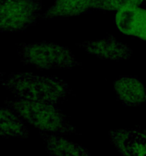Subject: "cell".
<instances>
[{
    "label": "cell",
    "mask_w": 146,
    "mask_h": 156,
    "mask_svg": "<svg viewBox=\"0 0 146 156\" xmlns=\"http://www.w3.org/2000/svg\"><path fill=\"white\" fill-rule=\"evenodd\" d=\"M1 85L16 98L59 105L72 94V89L56 76H43L32 73H1Z\"/></svg>",
    "instance_id": "cell-1"
},
{
    "label": "cell",
    "mask_w": 146,
    "mask_h": 156,
    "mask_svg": "<svg viewBox=\"0 0 146 156\" xmlns=\"http://www.w3.org/2000/svg\"><path fill=\"white\" fill-rule=\"evenodd\" d=\"M4 103L24 121L41 132L59 136L78 134L75 128L68 121L67 116L56 105L18 98L7 99Z\"/></svg>",
    "instance_id": "cell-2"
},
{
    "label": "cell",
    "mask_w": 146,
    "mask_h": 156,
    "mask_svg": "<svg viewBox=\"0 0 146 156\" xmlns=\"http://www.w3.org/2000/svg\"><path fill=\"white\" fill-rule=\"evenodd\" d=\"M17 52L21 63L39 69H71L82 66L71 50L53 42L20 43Z\"/></svg>",
    "instance_id": "cell-3"
},
{
    "label": "cell",
    "mask_w": 146,
    "mask_h": 156,
    "mask_svg": "<svg viewBox=\"0 0 146 156\" xmlns=\"http://www.w3.org/2000/svg\"><path fill=\"white\" fill-rule=\"evenodd\" d=\"M42 7V0H2L0 2V32H20L35 25Z\"/></svg>",
    "instance_id": "cell-4"
},
{
    "label": "cell",
    "mask_w": 146,
    "mask_h": 156,
    "mask_svg": "<svg viewBox=\"0 0 146 156\" xmlns=\"http://www.w3.org/2000/svg\"><path fill=\"white\" fill-rule=\"evenodd\" d=\"M75 45L89 54L105 60H127L132 55V49L119 41L113 35H108L103 39L78 43Z\"/></svg>",
    "instance_id": "cell-5"
},
{
    "label": "cell",
    "mask_w": 146,
    "mask_h": 156,
    "mask_svg": "<svg viewBox=\"0 0 146 156\" xmlns=\"http://www.w3.org/2000/svg\"><path fill=\"white\" fill-rule=\"evenodd\" d=\"M110 143L121 155H146V130L118 129L109 132Z\"/></svg>",
    "instance_id": "cell-6"
},
{
    "label": "cell",
    "mask_w": 146,
    "mask_h": 156,
    "mask_svg": "<svg viewBox=\"0 0 146 156\" xmlns=\"http://www.w3.org/2000/svg\"><path fill=\"white\" fill-rule=\"evenodd\" d=\"M116 97L125 106H140L146 101V88L138 79L123 76L114 82Z\"/></svg>",
    "instance_id": "cell-7"
},
{
    "label": "cell",
    "mask_w": 146,
    "mask_h": 156,
    "mask_svg": "<svg viewBox=\"0 0 146 156\" xmlns=\"http://www.w3.org/2000/svg\"><path fill=\"white\" fill-rule=\"evenodd\" d=\"M95 0H56L45 12L40 14V20L64 19L85 13L92 8Z\"/></svg>",
    "instance_id": "cell-8"
},
{
    "label": "cell",
    "mask_w": 146,
    "mask_h": 156,
    "mask_svg": "<svg viewBox=\"0 0 146 156\" xmlns=\"http://www.w3.org/2000/svg\"><path fill=\"white\" fill-rule=\"evenodd\" d=\"M40 136L46 144V151L53 155H91L86 148L69 141L59 135L40 131Z\"/></svg>",
    "instance_id": "cell-9"
},
{
    "label": "cell",
    "mask_w": 146,
    "mask_h": 156,
    "mask_svg": "<svg viewBox=\"0 0 146 156\" xmlns=\"http://www.w3.org/2000/svg\"><path fill=\"white\" fill-rule=\"evenodd\" d=\"M146 15V9L138 6H125L119 9L116 15L117 28L123 34L138 36Z\"/></svg>",
    "instance_id": "cell-10"
},
{
    "label": "cell",
    "mask_w": 146,
    "mask_h": 156,
    "mask_svg": "<svg viewBox=\"0 0 146 156\" xmlns=\"http://www.w3.org/2000/svg\"><path fill=\"white\" fill-rule=\"evenodd\" d=\"M0 130L8 138H28L30 131L24 123V120L11 108L0 107Z\"/></svg>",
    "instance_id": "cell-11"
},
{
    "label": "cell",
    "mask_w": 146,
    "mask_h": 156,
    "mask_svg": "<svg viewBox=\"0 0 146 156\" xmlns=\"http://www.w3.org/2000/svg\"><path fill=\"white\" fill-rule=\"evenodd\" d=\"M144 0H95L92 8L95 10H119L125 6H139Z\"/></svg>",
    "instance_id": "cell-12"
},
{
    "label": "cell",
    "mask_w": 146,
    "mask_h": 156,
    "mask_svg": "<svg viewBox=\"0 0 146 156\" xmlns=\"http://www.w3.org/2000/svg\"><path fill=\"white\" fill-rule=\"evenodd\" d=\"M138 37L140 39L143 40V41H146V15L144 18V21H143L142 24H141V29L139 30V33L138 34Z\"/></svg>",
    "instance_id": "cell-13"
},
{
    "label": "cell",
    "mask_w": 146,
    "mask_h": 156,
    "mask_svg": "<svg viewBox=\"0 0 146 156\" xmlns=\"http://www.w3.org/2000/svg\"><path fill=\"white\" fill-rule=\"evenodd\" d=\"M0 136H1V137H3V138H8V137L6 136H5V134L3 133L2 132L1 130H0Z\"/></svg>",
    "instance_id": "cell-14"
},
{
    "label": "cell",
    "mask_w": 146,
    "mask_h": 156,
    "mask_svg": "<svg viewBox=\"0 0 146 156\" xmlns=\"http://www.w3.org/2000/svg\"><path fill=\"white\" fill-rule=\"evenodd\" d=\"M1 1H2V0H0V2H1Z\"/></svg>",
    "instance_id": "cell-15"
},
{
    "label": "cell",
    "mask_w": 146,
    "mask_h": 156,
    "mask_svg": "<svg viewBox=\"0 0 146 156\" xmlns=\"http://www.w3.org/2000/svg\"><path fill=\"white\" fill-rule=\"evenodd\" d=\"M144 2H146V0H144Z\"/></svg>",
    "instance_id": "cell-16"
}]
</instances>
